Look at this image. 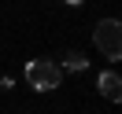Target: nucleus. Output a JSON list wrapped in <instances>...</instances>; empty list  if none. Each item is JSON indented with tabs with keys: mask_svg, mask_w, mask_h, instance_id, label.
I'll use <instances>...</instances> for the list:
<instances>
[{
	"mask_svg": "<svg viewBox=\"0 0 122 114\" xmlns=\"http://www.w3.org/2000/svg\"><path fill=\"white\" fill-rule=\"evenodd\" d=\"M92 44L100 48L104 59L118 63L122 59V26H118V18H100L96 30H92Z\"/></svg>",
	"mask_w": 122,
	"mask_h": 114,
	"instance_id": "f257e3e1",
	"label": "nucleus"
},
{
	"mask_svg": "<svg viewBox=\"0 0 122 114\" xmlns=\"http://www.w3.org/2000/svg\"><path fill=\"white\" fill-rule=\"evenodd\" d=\"M26 81L37 92H52V88H59V81H63V66H56V63H48V59H30L26 63Z\"/></svg>",
	"mask_w": 122,
	"mask_h": 114,
	"instance_id": "f03ea898",
	"label": "nucleus"
},
{
	"mask_svg": "<svg viewBox=\"0 0 122 114\" xmlns=\"http://www.w3.org/2000/svg\"><path fill=\"white\" fill-rule=\"evenodd\" d=\"M96 88H100V96L111 99V103H118V99H122V81H118V74H115V70H107V74L96 77Z\"/></svg>",
	"mask_w": 122,
	"mask_h": 114,
	"instance_id": "7ed1b4c3",
	"label": "nucleus"
},
{
	"mask_svg": "<svg viewBox=\"0 0 122 114\" xmlns=\"http://www.w3.org/2000/svg\"><path fill=\"white\" fill-rule=\"evenodd\" d=\"M63 66H67V70H74V74H81V70H85V66H89V59H85V55H81V52H70V55H67V59H63Z\"/></svg>",
	"mask_w": 122,
	"mask_h": 114,
	"instance_id": "20e7f679",
	"label": "nucleus"
},
{
	"mask_svg": "<svg viewBox=\"0 0 122 114\" xmlns=\"http://www.w3.org/2000/svg\"><path fill=\"white\" fill-rule=\"evenodd\" d=\"M63 4H85V0H63Z\"/></svg>",
	"mask_w": 122,
	"mask_h": 114,
	"instance_id": "39448f33",
	"label": "nucleus"
}]
</instances>
